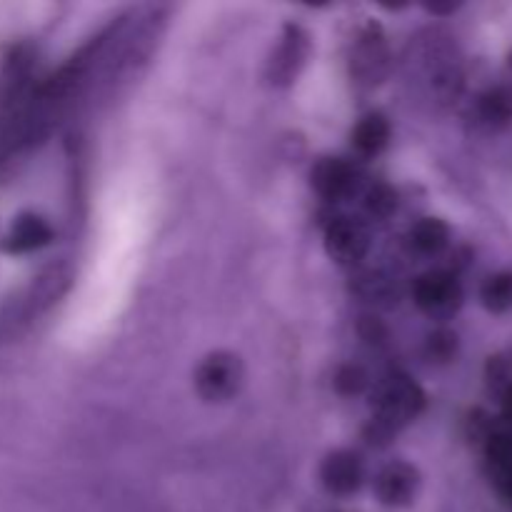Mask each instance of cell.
<instances>
[{
	"instance_id": "4fadbf2b",
	"label": "cell",
	"mask_w": 512,
	"mask_h": 512,
	"mask_svg": "<svg viewBox=\"0 0 512 512\" xmlns=\"http://www.w3.org/2000/svg\"><path fill=\"white\" fill-rule=\"evenodd\" d=\"M390 140V123L385 120V115L373 113L365 115L353 130V145L363 155H378L380 150L388 145Z\"/></svg>"
},
{
	"instance_id": "ffe728a7",
	"label": "cell",
	"mask_w": 512,
	"mask_h": 512,
	"mask_svg": "<svg viewBox=\"0 0 512 512\" xmlns=\"http://www.w3.org/2000/svg\"><path fill=\"white\" fill-rule=\"evenodd\" d=\"M500 403H503V418L505 423H508V428H512V388L508 390V393L500 398Z\"/></svg>"
},
{
	"instance_id": "7a4b0ae2",
	"label": "cell",
	"mask_w": 512,
	"mask_h": 512,
	"mask_svg": "<svg viewBox=\"0 0 512 512\" xmlns=\"http://www.w3.org/2000/svg\"><path fill=\"white\" fill-rule=\"evenodd\" d=\"M415 305L433 320H450L463 305V285L448 270H433L415 280Z\"/></svg>"
},
{
	"instance_id": "52a82bcc",
	"label": "cell",
	"mask_w": 512,
	"mask_h": 512,
	"mask_svg": "<svg viewBox=\"0 0 512 512\" xmlns=\"http://www.w3.org/2000/svg\"><path fill=\"white\" fill-rule=\"evenodd\" d=\"M368 233L360 223L350 218H335L333 223L325 228V248L333 260L343 265H353L365 258L368 253Z\"/></svg>"
},
{
	"instance_id": "7402d4cb",
	"label": "cell",
	"mask_w": 512,
	"mask_h": 512,
	"mask_svg": "<svg viewBox=\"0 0 512 512\" xmlns=\"http://www.w3.org/2000/svg\"><path fill=\"white\" fill-rule=\"evenodd\" d=\"M510 68H512V53H510Z\"/></svg>"
},
{
	"instance_id": "ba28073f",
	"label": "cell",
	"mask_w": 512,
	"mask_h": 512,
	"mask_svg": "<svg viewBox=\"0 0 512 512\" xmlns=\"http://www.w3.org/2000/svg\"><path fill=\"white\" fill-rule=\"evenodd\" d=\"M418 488L420 475L408 463H390L388 468L380 470L378 480H375L378 500L388 508H408L418 495Z\"/></svg>"
},
{
	"instance_id": "44dd1931",
	"label": "cell",
	"mask_w": 512,
	"mask_h": 512,
	"mask_svg": "<svg viewBox=\"0 0 512 512\" xmlns=\"http://www.w3.org/2000/svg\"><path fill=\"white\" fill-rule=\"evenodd\" d=\"M430 13H453V10H458V5L450 3V5H428Z\"/></svg>"
},
{
	"instance_id": "7c38bea8",
	"label": "cell",
	"mask_w": 512,
	"mask_h": 512,
	"mask_svg": "<svg viewBox=\"0 0 512 512\" xmlns=\"http://www.w3.org/2000/svg\"><path fill=\"white\" fill-rule=\"evenodd\" d=\"M450 228L440 218H423L410 230V245L420 255H438L448 248Z\"/></svg>"
},
{
	"instance_id": "2e32d148",
	"label": "cell",
	"mask_w": 512,
	"mask_h": 512,
	"mask_svg": "<svg viewBox=\"0 0 512 512\" xmlns=\"http://www.w3.org/2000/svg\"><path fill=\"white\" fill-rule=\"evenodd\" d=\"M365 208L373 218H390L398 208V193L390 185L378 183L365 193Z\"/></svg>"
},
{
	"instance_id": "277c9868",
	"label": "cell",
	"mask_w": 512,
	"mask_h": 512,
	"mask_svg": "<svg viewBox=\"0 0 512 512\" xmlns=\"http://www.w3.org/2000/svg\"><path fill=\"white\" fill-rule=\"evenodd\" d=\"M310 50V38L300 25H288L280 38V45L275 48L273 60H270L268 78L273 85H290L300 68L305 65Z\"/></svg>"
},
{
	"instance_id": "5bb4252c",
	"label": "cell",
	"mask_w": 512,
	"mask_h": 512,
	"mask_svg": "<svg viewBox=\"0 0 512 512\" xmlns=\"http://www.w3.org/2000/svg\"><path fill=\"white\" fill-rule=\"evenodd\" d=\"M480 300H483L485 310H490V313H508L512 308V270L490 275L485 280L483 290H480Z\"/></svg>"
},
{
	"instance_id": "8992f818",
	"label": "cell",
	"mask_w": 512,
	"mask_h": 512,
	"mask_svg": "<svg viewBox=\"0 0 512 512\" xmlns=\"http://www.w3.org/2000/svg\"><path fill=\"white\" fill-rule=\"evenodd\" d=\"M310 183L313 190L325 200H345L358 190L360 175L348 160L323 158L310 170Z\"/></svg>"
},
{
	"instance_id": "30bf717a",
	"label": "cell",
	"mask_w": 512,
	"mask_h": 512,
	"mask_svg": "<svg viewBox=\"0 0 512 512\" xmlns=\"http://www.w3.org/2000/svg\"><path fill=\"white\" fill-rule=\"evenodd\" d=\"M53 240V230L38 215H20L10 228L8 238H5V250L13 255L33 253V250L45 248Z\"/></svg>"
},
{
	"instance_id": "e0dca14e",
	"label": "cell",
	"mask_w": 512,
	"mask_h": 512,
	"mask_svg": "<svg viewBox=\"0 0 512 512\" xmlns=\"http://www.w3.org/2000/svg\"><path fill=\"white\" fill-rule=\"evenodd\" d=\"M368 388V375H365L363 368L358 365H343L335 375V390L340 395H360L363 390Z\"/></svg>"
},
{
	"instance_id": "3957f363",
	"label": "cell",
	"mask_w": 512,
	"mask_h": 512,
	"mask_svg": "<svg viewBox=\"0 0 512 512\" xmlns=\"http://www.w3.org/2000/svg\"><path fill=\"white\" fill-rule=\"evenodd\" d=\"M240 383H243L240 358L233 353H223V350L208 355L198 368V375H195L200 398L208 400V403H223V400L233 398Z\"/></svg>"
},
{
	"instance_id": "6da1fadb",
	"label": "cell",
	"mask_w": 512,
	"mask_h": 512,
	"mask_svg": "<svg viewBox=\"0 0 512 512\" xmlns=\"http://www.w3.org/2000/svg\"><path fill=\"white\" fill-rule=\"evenodd\" d=\"M425 408V393L408 375H393L375 395V418L370 425V443L385 445L403 425L418 418Z\"/></svg>"
},
{
	"instance_id": "d6986e66",
	"label": "cell",
	"mask_w": 512,
	"mask_h": 512,
	"mask_svg": "<svg viewBox=\"0 0 512 512\" xmlns=\"http://www.w3.org/2000/svg\"><path fill=\"white\" fill-rule=\"evenodd\" d=\"M493 485L498 488V493L503 495L505 503L512 505V468L503 470V473L493 475Z\"/></svg>"
},
{
	"instance_id": "9a60e30c",
	"label": "cell",
	"mask_w": 512,
	"mask_h": 512,
	"mask_svg": "<svg viewBox=\"0 0 512 512\" xmlns=\"http://www.w3.org/2000/svg\"><path fill=\"white\" fill-rule=\"evenodd\" d=\"M485 383H488L490 393L503 398L512 388V358L510 355H493L485 365Z\"/></svg>"
},
{
	"instance_id": "8fae6325",
	"label": "cell",
	"mask_w": 512,
	"mask_h": 512,
	"mask_svg": "<svg viewBox=\"0 0 512 512\" xmlns=\"http://www.w3.org/2000/svg\"><path fill=\"white\" fill-rule=\"evenodd\" d=\"M478 120L490 130H505L512 125V83L495 85L478 100Z\"/></svg>"
},
{
	"instance_id": "9c48e42d",
	"label": "cell",
	"mask_w": 512,
	"mask_h": 512,
	"mask_svg": "<svg viewBox=\"0 0 512 512\" xmlns=\"http://www.w3.org/2000/svg\"><path fill=\"white\" fill-rule=\"evenodd\" d=\"M320 480L328 493L353 495L363 485V463L358 455L348 453V450L330 453L320 468Z\"/></svg>"
},
{
	"instance_id": "5b68a950",
	"label": "cell",
	"mask_w": 512,
	"mask_h": 512,
	"mask_svg": "<svg viewBox=\"0 0 512 512\" xmlns=\"http://www.w3.org/2000/svg\"><path fill=\"white\" fill-rule=\"evenodd\" d=\"M388 45H385L383 30L375 23L360 33L358 45L353 50V75L360 83L375 85L385 78L388 73Z\"/></svg>"
},
{
	"instance_id": "ac0fdd59",
	"label": "cell",
	"mask_w": 512,
	"mask_h": 512,
	"mask_svg": "<svg viewBox=\"0 0 512 512\" xmlns=\"http://www.w3.org/2000/svg\"><path fill=\"white\" fill-rule=\"evenodd\" d=\"M458 353V335L453 330H435L428 338V355L438 363H448Z\"/></svg>"
}]
</instances>
